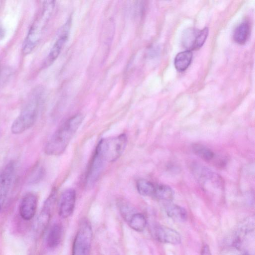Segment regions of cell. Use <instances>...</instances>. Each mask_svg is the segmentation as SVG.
Returning a JSON list of instances; mask_svg holds the SVG:
<instances>
[{
	"mask_svg": "<svg viewBox=\"0 0 255 255\" xmlns=\"http://www.w3.org/2000/svg\"><path fill=\"white\" fill-rule=\"evenodd\" d=\"M249 255L248 254H247V253H244V254H243L242 255Z\"/></svg>",
	"mask_w": 255,
	"mask_h": 255,
	"instance_id": "obj_26",
	"label": "cell"
},
{
	"mask_svg": "<svg viewBox=\"0 0 255 255\" xmlns=\"http://www.w3.org/2000/svg\"><path fill=\"white\" fill-rule=\"evenodd\" d=\"M250 30L249 23L247 21L242 22L236 28L234 32V40L238 44H245L250 36Z\"/></svg>",
	"mask_w": 255,
	"mask_h": 255,
	"instance_id": "obj_16",
	"label": "cell"
},
{
	"mask_svg": "<svg viewBox=\"0 0 255 255\" xmlns=\"http://www.w3.org/2000/svg\"><path fill=\"white\" fill-rule=\"evenodd\" d=\"M69 24L70 23L68 22L66 23V28H65L63 33L57 40L50 51L45 63L46 66L51 65L56 59L60 53L62 47L64 46L68 39V30L67 29V28H69Z\"/></svg>",
	"mask_w": 255,
	"mask_h": 255,
	"instance_id": "obj_14",
	"label": "cell"
},
{
	"mask_svg": "<svg viewBox=\"0 0 255 255\" xmlns=\"http://www.w3.org/2000/svg\"><path fill=\"white\" fill-rule=\"evenodd\" d=\"M54 1H44L41 9L28 31L23 42L22 51L24 54H29L38 43L43 31L52 13Z\"/></svg>",
	"mask_w": 255,
	"mask_h": 255,
	"instance_id": "obj_2",
	"label": "cell"
},
{
	"mask_svg": "<svg viewBox=\"0 0 255 255\" xmlns=\"http://www.w3.org/2000/svg\"><path fill=\"white\" fill-rule=\"evenodd\" d=\"M208 34V28L201 30L188 28L184 31L182 36V44L186 50H195L200 48L204 44Z\"/></svg>",
	"mask_w": 255,
	"mask_h": 255,
	"instance_id": "obj_7",
	"label": "cell"
},
{
	"mask_svg": "<svg viewBox=\"0 0 255 255\" xmlns=\"http://www.w3.org/2000/svg\"><path fill=\"white\" fill-rule=\"evenodd\" d=\"M127 222L131 228L137 232L142 231L146 224L145 216L139 213H134Z\"/></svg>",
	"mask_w": 255,
	"mask_h": 255,
	"instance_id": "obj_20",
	"label": "cell"
},
{
	"mask_svg": "<svg viewBox=\"0 0 255 255\" xmlns=\"http://www.w3.org/2000/svg\"><path fill=\"white\" fill-rule=\"evenodd\" d=\"M83 119L81 114H77L62 124L47 142L44 148L45 153L49 155L62 154L80 126Z\"/></svg>",
	"mask_w": 255,
	"mask_h": 255,
	"instance_id": "obj_1",
	"label": "cell"
},
{
	"mask_svg": "<svg viewBox=\"0 0 255 255\" xmlns=\"http://www.w3.org/2000/svg\"><path fill=\"white\" fill-rule=\"evenodd\" d=\"M128 142L125 133L102 139L96 148L95 153L106 163L117 160L124 152Z\"/></svg>",
	"mask_w": 255,
	"mask_h": 255,
	"instance_id": "obj_3",
	"label": "cell"
},
{
	"mask_svg": "<svg viewBox=\"0 0 255 255\" xmlns=\"http://www.w3.org/2000/svg\"><path fill=\"white\" fill-rule=\"evenodd\" d=\"M193 171L200 185L206 191L219 192L223 189V180L217 173L200 166H195Z\"/></svg>",
	"mask_w": 255,
	"mask_h": 255,
	"instance_id": "obj_6",
	"label": "cell"
},
{
	"mask_svg": "<svg viewBox=\"0 0 255 255\" xmlns=\"http://www.w3.org/2000/svg\"><path fill=\"white\" fill-rule=\"evenodd\" d=\"M136 188L138 192L141 195L153 196L155 185L147 180L141 179L136 182Z\"/></svg>",
	"mask_w": 255,
	"mask_h": 255,
	"instance_id": "obj_22",
	"label": "cell"
},
{
	"mask_svg": "<svg viewBox=\"0 0 255 255\" xmlns=\"http://www.w3.org/2000/svg\"><path fill=\"white\" fill-rule=\"evenodd\" d=\"M4 36V31L2 27V26L0 24V40L2 39Z\"/></svg>",
	"mask_w": 255,
	"mask_h": 255,
	"instance_id": "obj_25",
	"label": "cell"
},
{
	"mask_svg": "<svg viewBox=\"0 0 255 255\" xmlns=\"http://www.w3.org/2000/svg\"><path fill=\"white\" fill-rule=\"evenodd\" d=\"M165 211L170 218L178 222H184L187 218L186 210L177 205L167 204L165 207Z\"/></svg>",
	"mask_w": 255,
	"mask_h": 255,
	"instance_id": "obj_17",
	"label": "cell"
},
{
	"mask_svg": "<svg viewBox=\"0 0 255 255\" xmlns=\"http://www.w3.org/2000/svg\"><path fill=\"white\" fill-rule=\"evenodd\" d=\"M192 55L191 51L189 50L178 53L174 59V65L176 69L181 72L185 71L191 62Z\"/></svg>",
	"mask_w": 255,
	"mask_h": 255,
	"instance_id": "obj_18",
	"label": "cell"
},
{
	"mask_svg": "<svg viewBox=\"0 0 255 255\" xmlns=\"http://www.w3.org/2000/svg\"><path fill=\"white\" fill-rule=\"evenodd\" d=\"M15 164L9 162L0 175V212L3 210L14 178Z\"/></svg>",
	"mask_w": 255,
	"mask_h": 255,
	"instance_id": "obj_9",
	"label": "cell"
},
{
	"mask_svg": "<svg viewBox=\"0 0 255 255\" xmlns=\"http://www.w3.org/2000/svg\"><path fill=\"white\" fill-rule=\"evenodd\" d=\"M63 232V227L59 223H55L50 227L46 240L48 248L54 249L60 244L62 238Z\"/></svg>",
	"mask_w": 255,
	"mask_h": 255,
	"instance_id": "obj_15",
	"label": "cell"
},
{
	"mask_svg": "<svg viewBox=\"0 0 255 255\" xmlns=\"http://www.w3.org/2000/svg\"><path fill=\"white\" fill-rule=\"evenodd\" d=\"M155 238L160 242L173 245L181 243L180 234L175 230L164 226H158L154 229Z\"/></svg>",
	"mask_w": 255,
	"mask_h": 255,
	"instance_id": "obj_12",
	"label": "cell"
},
{
	"mask_svg": "<svg viewBox=\"0 0 255 255\" xmlns=\"http://www.w3.org/2000/svg\"><path fill=\"white\" fill-rule=\"evenodd\" d=\"M76 198V193L74 189L69 188L65 190L61 194L58 204V213L60 217L67 218L73 212Z\"/></svg>",
	"mask_w": 255,
	"mask_h": 255,
	"instance_id": "obj_10",
	"label": "cell"
},
{
	"mask_svg": "<svg viewBox=\"0 0 255 255\" xmlns=\"http://www.w3.org/2000/svg\"><path fill=\"white\" fill-rule=\"evenodd\" d=\"M194 153L202 159L210 161L215 157L214 152L208 147L199 143H195L192 146Z\"/></svg>",
	"mask_w": 255,
	"mask_h": 255,
	"instance_id": "obj_21",
	"label": "cell"
},
{
	"mask_svg": "<svg viewBox=\"0 0 255 255\" xmlns=\"http://www.w3.org/2000/svg\"><path fill=\"white\" fill-rule=\"evenodd\" d=\"M106 163L94 153L89 166L85 182L88 187H91L97 182L100 177Z\"/></svg>",
	"mask_w": 255,
	"mask_h": 255,
	"instance_id": "obj_13",
	"label": "cell"
},
{
	"mask_svg": "<svg viewBox=\"0 0 255 255\" xmlns=\"http://www.w3.org/2000/svg\"><path fill=\"white\" fill-rule=\"evenodd\" d=\"M153 196L158 200L169 202L173 199L174 193L172 188L169 186L160 184L155 185Z\"/></svg>",
	"mask_w": 255,
	"mask_h": 255,
	"instance_id": "obj_19",
	"label": "cell"
},
{
	"mask_svg": "<svg viewBox=\"0 0 255 255\" xmlns=\"http://www.w3.org/2000/svg\"><path fill=\"white\" fill-rule=\"evenodd\" d=\"M38 199L33 192L26 193L22 198L19 206V213L22 219L29 221L35 216Z\"/></svg>",
	"mask_w": 255,
	"mask_h": 255,
	"instance_id": "obj_11",
	"label": "cell"
},
{
	"mask_svg": "<svg viewBox=\"0 0 255 255\" xmlns=\"http://www.w3.org/2000/svg\"><path fill=\"white\" fill-rule=\"evenodd\" d=\"M201 255H212L208 246L205 245L203 247Z\"/></svg>",
	"mask_w": 255,
	"mask_h": 255,
	"instance_id": "obj_24",
	"label": "cell"
},
{
	"mask_svg": "<svg viewBox=\"0 0 255 255\" xmlns=\"http://www.w3.org/2000/svg\"><path fill=\"white\" fill-rule=\"evenodd\" d=\"M56 197V191L53 189L45 200L37 217L35 226L36 236H41L46 230L51 219Z\"/></svg>",
	"mask_w": 255,
	"mask_h": 255,
	"instance_id": "obj_8",
	"label": "cell"
},
{
	"mask_svg": "<svg viewBox=\"0 0 255 255\" xmlns=\"http://www.w3.org/2000/svg\"><path fill=\"white\" fill-rule=\"evenodd\" d=\"M92 235L90 222L86 219L82 220L74 239L72 255H89Z\"/></svg>",
	"mask_w": 255,
	"mask_h": 255,
	"instance_id": "obj_5",
	"label": "cell"
},
{
	"mask_svg": "<svg viewBox=\"0 0 255 255\" xmlns=\"http://www.w3.org/2000/svg\"><path fill=\"white\" fill-rule=\"evenodd\" d=\"M120 209L122 215L127 221H128L131 215L134 213L131 207L127 203H120Z\"/></svg>",
	"mask_w": 255,
	"mask_h": 255,
	"instance_id": "obj_23",
	"label": "cell"
},
{
	"mask_svg": "<svg viewBox=\"0 0 255 255\" xmlns=\"http://www.w3.org/2000/svg\"><path fill=\"white\" fill-rule=\"evenodd\" d=\"M38 104L37 100H33L24 108L11 125L13 134H20L34 125L38 113Z\"/></svg>",
	"mask_w": 255,
	"mask_h": 255,
	"instance_id": "obj_4",
	"label": "cell"
}]
</instances>
